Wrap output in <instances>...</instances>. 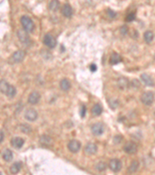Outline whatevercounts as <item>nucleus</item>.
Instances as JSON below:
<instances>
[{
    "instance_id": "nucleus-3",
    "label": "nucleus",
    "mask_w": 155,
    "mask_h": 175,
    "mask_svg": "<svg viewBox=\"0 0 155 175\" xmlns=\"http://www.w3.org/2000/svg\"><path fill=\"white\" fill-rule=\"evenodd\" d=\"M43 44L49 48H54L57 45V40L51 34H47L43 37Z\"/></svg>"
},
{
    "instance_id": "nucleus-6",
    "label": "nucleus",
    "mask_w": 155,
    "mask_h": 175,
    "mask_svg": "<svg viewBox=\"0 0 155 175\" xmlns=\"http://www.w3.org/2000/svg\"><path fill=\"white\" fill-rule=\"evenodd\" d=\"M92 132L95 135H101L104 132V125L101 122L95 123L92 126Z\"/></svg>"
},
{
    "instance_id": "nucleus-28",
    "label": "nucleus",
    "mask_w": 155,
    "mask_h": 175,
    "mask_svg": "<svg viewBox=\"0 0 155 175\" xmlns=\"http://www.w3.org/2000/svg\"><path fill=\"white\" fill-rule=\"evenodd\" d=\"M16 89L13 86L10 85L9 87V89H8L7 92H6V93H5V95H6L7 97L12 98V97H15V96H16Z\"/></svg>"
},
{
    "instance_id": "nucleus-29",
    "label": "nucleus",
    "mask_w": 155,
    "mask_h": 175,
    "mask_svg": "<svg viewBox=\"0 0 155 175\" xmlns=\"http://www.w3.org/2000/svg\"><path fill=\"white\" fill-rule=\"evenodd\" d=\"M96 168L99 171H103L106 169V164L105 162H99L96 164Z\"/></svg>"
},
{
    "instance_id": "nucleus-11",
    "label": "nucleus",
    "mask_w": 155,
    "mask_h": 175,
    "mask_svg": "<svg viewBox=\"0 0 155 175\" xmlns=\"http://www.w3.org/2000/svg\"><path fill=\"white\" fill-rule=\"evenodd\" d=\"M24 144V139L20 137H14L11 139V145L15 149H20Z\"/></svg>"
},
{
    "instance_id": "nucleus-1",
    "label": "nucleus",
    "mask_w": 155,
    "mask_h": 175,
    "mask_svg": "<svg viewBox=\"0 0 155 175\" xmlns=\"http://www.w3.org/2000/svg\"><path fill=\"white\" fill-rule=\"evenodd\" d=\"M20 23H21L24 31L27 32H31L34 29V24L33 22V20L27 16H23L20 18Z\"/></svg>"
},
{
    "instance_id": "nucleus-8",
    "label": "nucleus",
    "mask_w": 155,
    "mask_h": 175,
    "mask_svg": "<svg viewBox=\"0 0 155 175\" xmlns=\"http://www.w3.org/2000/svg\"><path fill=\"white\" fill-rule=\"evenodd\" d=\"M68 147L71 153H77L81 149V142L79 141L73 139V140L69 142V143L68 144Z\"/></svg>"
},
{
    "instance_id": "nucleus-24",
    "label": "nucleus",
    "mask_w": 155,
    "mask_h": 175,
    "mask_svg": "<svg viewBox=\"0 0 155 175\" xmlns=\"http://www.w3.org/2000/svg\"><path fill=\"white\" fill-rule=\"evenodd\" d=\"M144 37L145 41H146L147 43H148V44H150V43H151V42L153 41L154 35H153V33L152 32V31H147L144 33Z\"/></svg>"
},
{
    "instance_id": "nucleus-25",
    "label": "nucleus",
    "mask_w": 155,
    "mask_h": 175,
    "mask_svg": "<svg viewBox=\"0 0 155 175\" xmlns=\"http://www.w3.org/2000/svg\"><path fill=\"white\" fill-rule=\"evenodd\" d=\"M9 86L10 85L5 80H0V92L5 94L8 89H9Z\"/></svg>"
},
{
    "instance_id": "nucleus-34",
    "label": "nucleus",
    "mask_w": 155,
    "mask_h": 175,
    "mask_svg": "<svg viewBox=\"0 0 155 175\" xmlns=\"http://www.w3.org/2000/svg\"><path fill=\"white\" fill-rule=\"evenodd\" d=\"M120 31H121V34L123 35H125L126 34H127V32H128V28L126 27V26H123L122 28H121L120 29Z\"/></svg>"
},
{
    "instance_id": "nucleus-26",
    "label": "nucleus",
    "mask_w": 155,
    "mask_h": 175,
    "mask_svg": "<svg viewBox=\"0 0 155 175\" xmlns=\"http://www.w3.org/2000/svg\"><path fill=\"white\" fill-rule=\"evenodd\" d=\"M60 7V2L57 0L55 1H51L50 3H49V9H51V11H57L58 10Z\"/></svg>"
},
{
    "instance_id": "nucleus-35",
    "label": "nucleus",
    "mask_w": 155,
    "mask_h": 175,
    "mask_svg": "<svg viewBox=\"0 0 155 175\" xmlns=\"http://www.w3.org/2000/svg\"><path fill=\"white\" fill-rule=\"evenodd\" d=\"M109 101H111V102H112V104H111V103H109V105H110V107L112 108H115L116 107L118 106V101L117 100H110Z\"/></svg>"
},
{
    "instance_id": "nucleus-27",
    "label": "nucleus",
    "mask_w": 155,
    "mask_h": 175,
    "mask_svg": "<svg viewBox=\"0 0 155 175\" xmlns=\"http://www.w3.org/2000/svg\"><path fill=\"white\" fill-rule=\"evenodd\" d=\"M20 130L24 134H30L32 131V128L31 126L28 124H23L20 126Z\"/></svg>"
},
{
    "instance_id": "nucleus-38",
    "label": "nucleus",
    "mask_w": 155,
    "mask_h": 175,
    "mask_svg": "<svg viewBox=\"0 0 155 175\" xmlns=\"http://www.w3.org/2000/svg\"><path fill=\"white\" fill-rule=\"evenodd\" d=\"M4 139V133L0 130V142H2Z\"/></svg>"
},
{
    "instance_id": "nucleus-32",
    "label": "nucleus",
    "mask_w": 155,
    "mask_h": 175,
    "mask_svg": "<svg viewBox=\"0 0 155 175\" xmlns=\"http://www.w3.org/2000/svg\"><path fill=\"white\" fill-rule=\"evenodd\" d=\"M85 114H86V107L85 105L81 106V109H80V115H81V118H84L85 116Z\"/></svg>"
},
{
    "instance_id": "nucleus-20",
    "label": "nucleus",
    "mask_w": 155,
    "mask_h": 175,
    "mask_svg": "<svg viewBox=\"0 0 155 175\" xmlns=\"http://www.w3.org/2000/svg\"><path fill=\"white\" fill-rule=\"evenodd\" d=\"M2 158H3L4 160L9 162L13 160V152L11 151L9 149H6L5 150H4V152L2 153Z\"/></svg>"
},
{
    "instance_id": "nucleus-10",
    "label": "nucleus",
    "mask_w": 155,
    "mask_h": 175,
    "mask_svg": "<svg viewBox=\"0 0 155 175\" xmlns=\"http://www.w3.org/2000/svg\"><path fill=\"white\" fill-rule=\"evenodd\" d=\"M40 100V94L37 91H33L32 93H30V94L29 95V97H28V102L30 104H33V105L39 103Z\"/></svg>"
},
{
    "instance_id": "nucleus-23",
    "label": "nucleus",
    "mask_w": 155,
    "mask_h": 175,
    "mask_svg": "<svg viewBox=\"0 0 155 175\" xmlns=\"http://www.w3.org/2000/svg\"><path fill=\"white\" fill-rule=\"evenodd\" d=\"M103 112V108L99 104H95L92 109V113L94 116H99Z\"/></svg>"
},
{
    "instance_id": "nucleus-33",
    "label": "nucleus",
    "mask_w": 155,
    "mask_h": 175,
    "mask_svg": "<svg viewBox=\"0 0 155 175\" xmlns=\"http://www.w3.org/2000/svg\"><path fill=\"white\" fill-rule=\"evenodd\" d=\"M107 12H108V15L110 18H114V17H115V16H116V13L114 12L113 10H112V9H107Z\"/></svg>"
},
{
    "instance_id": "nucleus-13",
    "label": "nucleus",
    "mask_w": 155,
    "mask_h": 175,
    "mask_svg": "<svg viewBox=\"0 0 155 175\" xmlns=\"http://www.w3.org/2000/svg\"><path fill=\"white\" fill-rule=\"evenodd\" d=\"M17 36H18L19 39L23 43H27L30 41V37L27 34V31L24 30H19L17 31Z\"/></svg>"
},
{
    "instance_id": "nucleus-19",
    "label": "nucleus",
    "mask_w": 155,
    "mask_h": 175,
    "mask_svg": "<svg viewBox=\"0 0 155 175\" xmlns=\"http://www.w3.org/2000/svg\"><path fill=\"white\" fill-rule=\"evenodd\" d=\"M60 87L64 91H68L71 88V83L68 79H64L60 83Z\"/></svg>"
},
{
    "instance_id": "nucleus-30",
    "label": "nucleus",
    "mask_w": 155,
    "mask_h": 175,
    "mask_svg": "<svg viewBox=\"0 0 155 175\" xmlns=\"http://www.w3.org/2000/svg\"><path fill=\"white\" fill-rule=\"evenodd\" d=\"M136 19L135 13H130L126 17V20L127 22H132Z\"/></svg>"
},
{
    "instance_id": "nucleus-31",
    "label": "nucleus",
    "mask_w": 155,
    "mask_h": 175,
    "mask_svg": "<svg viewBox=\"0 0 155 175\" xmlns=\"http://www.w3.org/2000/svg\"><path fill=\"white\" fill-rule=\"evenodd\" d=\"M123 138L122 135H115V136L114 137L113 142L115 144H119V143L123 141Z\"/></svg>"
},
{
    "instance_id": "nucleus-7",
    "label": "nucleus",
    "mask_w": 155,
    "mask_h": 175,
    "mask_svg": "<svg viewBox=\"0 0 155 175\" xmlns=\"http://www.w3.org/2000/svg\"><path fill=\"white\" fill-rule=\"evenodd\" d=\"M24 116H25V118L27 120L30 121V122H34L35 120H36L38 117L37 111L33 108H30V109L26 111Z\"/></svg>"
},
{
    "instance_id": "nucleus-15",
    "label": "nucleus",
    "mask_w": 155,
    "mask_h": 175,
    "mask_svg": "<svg viewBox=\"0 0 155 175\" xmlns=\"http://www.w3.org/2000/svg\"><path fill=\"white\" fill-rule=\"evenodd\" d=\"M141 79L142 82L146 85V86H154V82H153V79L147 74H142L141 76Z\"/></svg>"
},
{
    "instance_id": "nucleus-5",
    "label": "nucleus",
    "mask_w": 155,
    "mask_h": 175,
    "mask_svg": "<svg viewBox=\"0 0 155 175\" xmlns=\"http://www.w3.org/2000/svg\"><path fill=\"white\" fill-rule=\"evenodd\" d=\"M123 150L128 154H134L137 152V146L135 142L130 141V142H127L125 144Z\"/></svg>"
},
{
    "instance_id": "nucleus-14",
    "label": "nucleus",
    "mask_w": 155,
    "mask_h": 175,
    "mask_svg": "<svg viewBox=\"0 0 155 175\" xmlns=\"http://www.w3.org/2000/svg\"><path fill=\"white\" fill-rule=\"evenodd\" d=\"M97 146L94 143H88L85 147V153L87 155H93L97 152Z\"/></svg>"
},
{
    "instance_id": "nucleus-39",
    "label": "nucleus",
    "mask_w": 155,
    "mask_h": 175,
    "mask_svg": "<svg viewBox=\"0 0 155 175\" xmlns=\"http://www.w3.org/2000/svg\"><path fill=\"white\" fill-rule=\"evenodd\" d=\"M0 175H2V173H1V172H0Z\"/></svg>"
},
{
    "instance_id": "nucleus-17",
    "label": "nucleus",
    "mask_w": 155,
    "mask_h": 175,
    "mask_svg": "<svg viewBox=\"0 0 155 175\" xmlns=\"http://www.w3.org/2000/svg\"><path fill=\"white\" fill-rule=\"evenodd\" d=\"M117 84L119 89H126V88H128L130 82H129L128 79H126V77H120V78H119V79H118Z\"/></svg>"
},
{
    "instance_id": "nucleus-2",
    "label": "nucleus",
    "mask_w": 155,
    "mask_h": 175,
    "mask_svg": "<svg viewBox=\"0 0 155 175\" xmlns=\"http://www.w3.org/2000/svg\"><path fill=\"white\" fill-rule=\"evenodd\" d=\"M153 99H154V95L153 93L151 91H147L143 93L141 95V102L145 105H151L153 102Z\"/></svg>"
},
{
    "instance_id": "nucleus-37",
    "label": "nucleus",
    "mask_w": 155,
    "mask_h": 175,
    "mask_svg": "<svg viewBox=\"0 0 155 175\" xmlns=\"http://www.w3.org/2000/svg\"><path fill=\"white\" fill-rule=\"evenodd\" d=\"M89 69H90V70L92 72H96V70H97V66H96V64L92 63V64H91L90 66H89Z\"/></svg>"
},
{
    "instance_id": "nucleus-36",
    "label": "nucleus",
    "mask_w": 155,
    "mask_h": 175,
    "mask_svg": "<svg viewBox=\"0 0 155 175\" xmlns=\"http://www.w3.org/2000/svg\"><path fill=\"white\" fill-rule=\"evenodd\" d=\"M132 85H133V86H134V88H137L141 86V83L138 82V80H137V79H134V80L132 81Z\"/></svg>"
},
{
    "instance_id": "nucleus-16",
    "label": "nucleus",
    "mask_w": 155,
    "mask_h": 175,
    "mask_svg": "<svg viewBox=\"0 0 155 175\" xmlns=\"http://www.w3.org/2000/svg\"><path fill=\"white\" fill-rule=\"evenodd\" d=\"M122 62V57H121V55L116 52L112 53L109 58L110 64L114 66V65L119 64V62Z\"/></svg>"
},
{
    "instance_id": "nucleus-9",
    "label": "nucleus",
    "mask_w": 155,
    "mask_h": 175,
    "mask_svg": "<svg viewBox=\"0 0 155 175\" xmlns=\"http://www.w3.org/2000/svg\"><path fill=\"white\" fill-rule=\"evenodd\" d=\"M26 56V52L22 50H19V51H16L13 53V55H12V59L16 63H19L24 61V58Z\"/></svg>"
},
{
    "instance_id": "nucleus-4",
    "label": "nucleus",
    "mask_w": 155,
    "mask_h": 175,
    "mask_svg": "<svg viewBox=\"0 0 155 175\" xmlns=\"http://www.w3.org/2000/svg\"><path fill=\"white\" fill-rule=\"evenodd\" d=\"M110 170L113 172H119L122 168V163L118 159H112L109 163Z\"/></svg>"
},
{
    "instance_id": "nucleus-18",
    "label": "nucleus",
    "mask_w": 155,
    "mask_h": 175,
    "mask_svg": "<svg viewBox=\"0 0 155 175\" xmlns=\"http://www.w3.org/2000/svg\"><path fill=\"white\" fill-rule=\"evenodd\" d=\"M22 168V163L21 162H16L10 167V172L13 174H16L20 171Z\"/></svg>"
},
{
    "instance_id": "nucleus-12",
    "label": "nucleus",
    "mask_w": 155,
    "mask_h": 175,
    "mask_svg": "<svg viewBox=\"0 0 155 175\" xmlns=\"http://www.w3.org/2000/svg\"><path fill=\"white\" fill-rule=\"evenodd\" d=\"M62 13L64 17H71L73 13L72 7L69 4H65L62 7Z\"/></svg>"
},
{
    "instance_id": "nucleus-22",
    "label": "nucleus",
    "mask_w": 155,
    "mask_h": 175,
    "mask_svg": "<svg viewBox=\"0 0 155 175\" xmlns=\"http://www.w3.org/2000/svg\"><path fill=\"white\" fill-rule=\"evenodd\" d=\"M139 162L137 160H134L133 162L131 163V164H130V166L128 168V172L130 173H135L136 171L137 170V169H138V167H139Z\"/></svg>"
},
{
    "instance_id": "nucleus-21",
    "label": "nucleus",
    "mask_w": 155,
    "mask_h": 175,
    "mask_svg": "<svg viewBox=\"0 0 155 175\" xmlns=\"http://www.w3.org/2000/svg\"><path fill=\"white\" fill-rule=\"evenodd\" d=\"M51 142H52V139L50 136L47 135H43L40 139V144L43 145V146H48V145H51Z\"/></svg>"
}]
</instances>
